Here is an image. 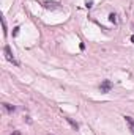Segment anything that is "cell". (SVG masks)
I'll return each mask as SVG.
<instances>
[{"label": "cell", "instance_id": "6da1fadb", "mask_svg": "<svg viewBox=\"0 0 134 135\" xmlns=\"http://www.w3.org/2000/svg\"><path fill=\"white\" fill-rule=\"evenodd\" d=\"M3 52H5V58H7V60H8L10 63H13V65H16V66L19 65V63L16 61V58L13 57V52H11L10 46H5V47H3Z\"/></svg>", "mask_w": 134, "mask_h": 135}, {"label": "cell", "instance_id": "7a4b0ae2", "mask_svg": "<svg viewBox=\"0 0 134 135\" xmlns=\"http://www.w3.org/2000/svg\"><path fill=\"white\" fill-rule=\"evenodd\" d=\"M100 89H101V93H109L112 89V82L110 80H103V83L100 85Z\"/></svg>", "mask_w": 134, "mask_h": 135}, {"label": "cell", "instance_id": "3957f363", "mask_svg": "<svg viewBox=\"0 0 134 135\" xmlns=\"http://www.w3.org/2000/svg\"><path fill=\"white\" fill-rule=\"evenodd\" d=\"M125 121H126V124H128L129 130L134 133V118H131V116H125Z\"/></svg>", "mask_w": 134, "mask_h": 135}, {"label": "cell", "instance_id": "277c9868", "mask_svg": "<svg viewBox=\"0 0 134 135\" xmlns=\"http://www.w3.org/2000/svg\"><path fill=\"white\" fill-rule=\"evenodd\" d=\"M3 108H5L8 113H13V112L16 110V107H14V105H11V104H7V102L3 104Z\"/></svg>", "mask_w": 134, "mask_h": 135}, {"label": "cell", "instance_id": "5b68a950", "mask_svg": "<svg viewBox=\"0 0 134 135\" xmlns=\"http://www.w3.org/2000/svg\"><path fill=\"white\" fill-rule=\"evenodd\" d=\"M44 7H46L48 10H54V8H57V3L55 2H46V3H44Z\"/></svg>", "mask_w": 134, "mask_h": 135}, {"label": "cell", "instance_id": "8992f818", "mask_svg": "<svg viewBox=\"0 0 134 135\" xmlns=\"http://www.w3.org/2000/svg\"><path fill=\"white\" fill-rule=\"evenodd\" d=\"M65 119H66V121H68V123H69V124L73 126V129H74V130H77V129H79V124H77L76 121H73L71 118H65Z\"/></svg>", "mask_w": 134, "mask_h": 135}, {"label": "cell", "instance_id": "52a82bcc", "mask_svg": "<svg viewBox=\"0 0 134 135\" xmlns=\"http://www.w3.org/2000/svg\"><path fill=\"white\" fill-rule=\"evenodd\" d=\"M109 21L114 22V24L117 22V16H115V13H110V14H109Z\"/></svg>", "mask_w": 134, "mask_h": 135}, {"label": "cell", "instance_id": "ba28073f", "mask_svg": "<svg viewBox=\"0 0 134 135\" xmlns=\"http://www.w3.org/2000/svg\"><path fill=\"white\" fill-rule=\"evenodd\" d=\"M85 7H87V8H92V7H93V2H92V0H87V2H85Z\"/></svg>", "mask_w": 134, "mask_h": 135}, {"label": "cell", "instance_id": "9c48e42d", "mask_svg": "<svg viewBox=\"0 0 134 135\" xmlns=\"http://www.w3.org/2000/svg\"><path fill=\"white\" fill-rule=\"evenodd\" d=\"M18 33H19V27H14L13 28V36H18Z\"/></svg>", "mask_w": 134, "mask_h": 135}, {"label": "cell", "instance_id": "30bf717a", "mask_svg": "<svg viewBox=\"0 0 134 135\" xmlns=\"http://www.w3.org/2000/svg\"><path fill=\"white\" fill-rule=\"evenodd\" d=\"M13 135H21V132H19V130H16V132H14Z\"/></svg>", "mask_w": 134, "mask_h": 135}, {"label": "cell", "instance_id": "8fae6325", "mask_svg": "<svg viewBox=\"0 0 134 135\" xmlns=\"http://www.w3.org/2000/svg\"><path fill=\"white\" fill-rule=\"evenodd\" d=\"M131 41H132V42H134V35H132V36H131Z\"/></svg>", "mask_w": 134, "mask_h": 135}]
</instances>
